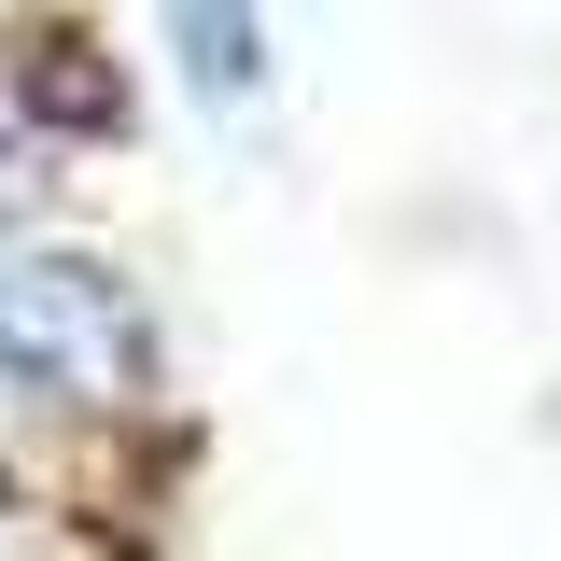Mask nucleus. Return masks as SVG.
<instances>
[{
  "label": "nucleus",
  "instance_id": "1",
  "mask_svg": "<svg viewBox=\"0 0 561 561\" xmlns=\"http://www.w3.org/2000/svg\"><path fill=\"white\" fill-rule=\"evenodd\" d=\"M154 393V323L99 253H0V408H140Z\"/></svg>",
  "mask_w": 561,
  "mask_h": 561
},
{
  "label": "nucleus",
  "instance_id": "2",
  "mask_svg": "<svg viewBox=\"0 0 561 561\" xmlns=\"http://www.w3.org/2000/svg\"><path fill=\"white\" fill-rule=\"evenodd\" d=\"M154 43H169V70H183V99L197 113H253L280 70V28L267 0H154Z\"/></svg>",
  "mask_w": 561,
  "mask_h": 561
}]
</instances>
